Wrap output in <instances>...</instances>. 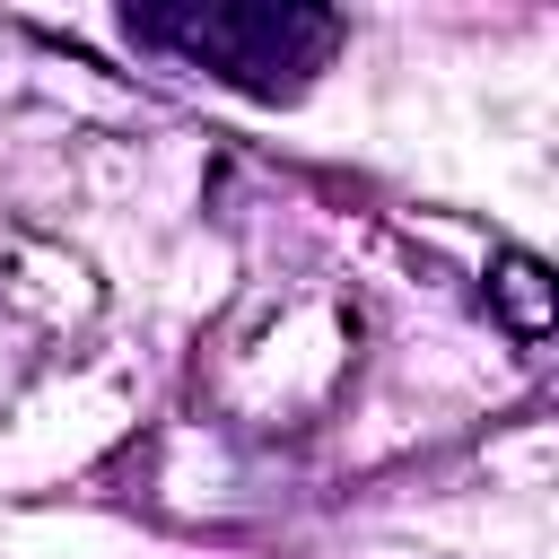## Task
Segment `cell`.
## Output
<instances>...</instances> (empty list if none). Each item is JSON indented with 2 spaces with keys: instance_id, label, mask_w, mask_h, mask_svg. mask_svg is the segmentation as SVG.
I'll list each match as a JSON object with an SVG mask.
<instances>
[{
  "instance_id": "7a4b0ae2",
  "label": "cell",
  "mask_w": 559,
  "mask_h": 559,
  "mask_svg": "<svg viewBox=\"0 0 559 559\" xmlns=\"http://www.w3.org/2000/svg\"><path fill=\"white\" fill-rule=\"evenodd\" d=\"M489 306H498V323H507L524 349H542L550 323H559V280H550V262L524 253V245H507V253L489 262Z\"/></svg>"
},
{
  "instance_id": "6da1fadb",
  "label": "cell",
  "mask_w": 559,
  "mask_h": 559,
  "mask_svg": "<svg viewBox=\"0 0 559 559\" xmlns=\"http://www.w3.org/2000/svg\"><path fill=\"white\" fill-rule=\"evenodd\" d=\"M122 35L148 44V52H175L183 70H210L218 87H236L253 105H288L341 52V9H306V0H192V9H122Z\"/></svg>"
}]
</instances>
